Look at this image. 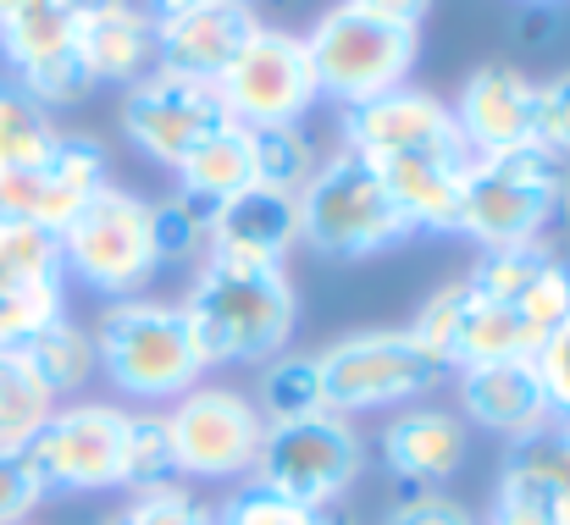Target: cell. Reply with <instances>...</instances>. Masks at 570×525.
I'll list each match as a JSON object with an SVG mask.
<instances>
[{
    "instance_id": "1",
    "label": "cell",
    "mask_w": 570,
    "mask_h": 525,
    "mask_svg": "<svg viewBox=\"0 0 570 525\" xmlns=\"http://www.w3.org/2000/svg\"><path fill=\"white\" fill-rule=\"evenodd\" d=\"M178 310H184L199 370L266 365L272 354L294 344V327H299V294L288 271L227 266V260H199Z\"/></svg>"
},
{
    "instance_id": "2",
    "label": "cell",
    "mask_w": 570,
    "mask_h": 525,
    "mask_svg": "<svg viewBox=\"0 0 570 525\" xmlns=\"http://www.w3.org/2000/svg\"><path fill=\"white\" fill-rule=\"evenodd\" d=\"M89 338H95L100 376L134 404H173L194 382H205L189 327H184V310L167 299H150V294L117 299L100 310Z\"/></svg>"
},
{
    "instance_id": "3",
    "label": "cell",
    "mask_w": 570,
    "mask_h": 525,
    "mask_svg": "<svg viewBox=\"0 0 570 525\" xmlns=\"http://www.w3.org/2000/svg\"><path fill=\"white\" fill-rule=\"evenodd\" d=\"M294 205H299V244L316 249L322 260H366L410 238V221L393 205L377 161L344 145L322 156L316 177Z\"/></svg>"
},
{
    "instance_id": "4",
    "label": "cell",
    "mask_w": 570,
    "mask_h": 525,
    "mask_svg": "<svg viewBox=\"0 0 570 525\" xmlns=\"http://www.w3.org/2000/svg\"><path fill=\"white\" fill-rule=\"evenodd\" d=\"M305 50H311L322 100H333L338 111H355L410 83V67L421 61V33L338 0L305 28Z\"/></svg>"
},
{
    "instance_id": "5",
    "label": "cell",
    "mask_w": 570,
    "mask_h": 525,
    "mask_svg": "<svg viewBox=\"0 0 570 525\" xmlns=\"http://www.w3.org/2000/svg\"><path fill=\"white\" fill-rule=\"evenodd\" d=\"M56 244H61V271L78 288L100 294L106 305L139 299L161 277L156 244H150V199L134 188H117V182H106L56 232Z\"/></svg>"
},
{
    "instance_id": "6",
    "label": "cell",
    "mask_w": 570,
    "mask_h": 525,
    "mask_svg": "<svg viewBox=\"0 0 570 525\" xmlns=\"http://www.w3.org/2000/svg\"><path fill=\"white\" fill-rule=\"evenodd\" d=\"M322 365V398L333 415H382L421 404L449 370L410 338V327L350 333L316 354Z\"/></svg>"
},
{
    "instance_id": "7",
    "label": "cell",
    "mask_w": 570,
    "mask_h": 525,
    "mask_svg": "<svg viewBox=\"0 0 570 525\" xmlns=\"http://www.w3.org/2000/svg\"><path fill=\"white\" fill-rule=\"evenodd\" d=\"M361 470H366V443L355 420L322 409L311 420L266 426L249 482L305 509H338V498L361 482Z\"/></svg>"
},
{
    "instance_id": "8",
    "label": "cell",
    "mask_w": 570,
    "mask_h": 525,
    "mask_svg": "<svg viewBox=\"0 0 570 525\" xmlns=\"http://www.w3.org/2000/svg\"><path fill=\"white\" fill-rule=\"evenodd\" d=\"M554 182H560V161L538 145L471 156L460 238H471L476 249L543 244V232L554 221Z\"/></svg>"
},
{
    "instance_id": "9",
    "label": "cell",
    "mask_w": 570,
    "mask_h": 525,
    "mask_svg": "<svg viewBox=\"0 0 570 525\" xmlns=\"http://www.w3.org/2000/svg\"><path fill=\"white\" fill-rule=\"evenodd\" d=\"M122 443L128 409L100 398H67L22 448L45 498H95L122 487Z\"/></svg>"
},
{
    "instance_id": "10",
    "label": "cell",
    "mask_w": 570,
    "mask_h": 525,
    "mask_svg": "<svg viewBox=\"0 0 570 525\" xmlns=\"http://www.w3.org/2000/svg\"><path fill=\"white\" fill-rule=\"evenodd\" d=\"M178 482H238L255 470L266 420L249 393L222 382H194L184 398L161 409Z\"/></svg>"
},
{
    "instance_id": "11",
    "label": "cell",
    "mask_w": 570,
    "mask_h": 525,
    "mask_svg": "<svg viewBox=\"0 0 570 525\" xmlns=\"http://www.w3.org/2000/svg\"><path fill=\"white\" fill-rule=\"evenodd\" d=\"M216 95L227 106V117L238 128H283V122H305V111L322 100L316 89V67L305 50V33L261 22L249 33V44L233 56V67L216 78Z\"/></svg>"
},
{
    "instance_id": "12",
    "label": "cell",
    "mask_w": 570,
    "mask_h": 525,
    "mask_svg": "<svg viewBox=\"0 0 570 525\" xmlns=\"http://www.w3.org/2000/svg\"><path fill=\"white\" fill-rule=\"evenodd\" d=\"M117 117H122L128 145L150 167H167V172H178L210 133H222L233 122L222 95H216V83H194V78L161 72V67L122 89V111Z\"/></svg>"
},
{
    "instance_id": "13",
    "label": "cell",
    "mask_w": 570,
    "mask_h": 525,
    "mask_svg": "<svg viewBox=\"0 0 570 525\" xmlns=\"http://www.w3.org/2000/svg\"><path fill=\"white\" fill-rule=\"evenodd\" d=\"M56 316H67V271L56 232L0 216V349H22Z\"/></svg>"
},
{
    "instance_id": "14",
    "label": "cell",
    "mask_w": 570,
    "mask_h": 525,
    "mask_svg": "<svg viewBox=\"0 0 570 525\" xmlns=\"http://www.w3.org/2000/svg\"><path fill=\"white\" fill-rule=\"evenodd\" d=\"M106 182H111L106 145L95 133H61L56 150L39 167L0 177V216H17V221H33L45 232H61Z\"/></svg>"
},
{
    "instance_id": "15",
    "label": "cell",
    "mask_w": 570,
    "mask_h": 525,
    "mask_svg": "<svg viewBox=\"0 0 570 525\" xmlns=\"http://www.w3.org/2000/svg\"><path fill=\"white\" fill-rule=\"evenodd\" d=\"M338 145L344 150H361L372 161L426 156V150H465L449 100H438L432 89H415V83H404L393 95H377V100H366L355 111H344L338 117Z\"/></svg>"
},
{
    "instance_id": "16",
    "label": "cell",
    "mask_w": 570,
    "mask_h": 525,
    "mask_svg": "<svg viewBox=\"0 0 570 525\" xmlns=\"http://www.w3.org/2000/svg\"><path fill=\"white\" fill-rule=\"evenodd\" d=\"M294 249H299V205L288 194H272L255 182L244 194L222 199L205 221V260L288 271Z\"/></svg>"
},
{
    "instance_id": "17",
    "label": "cell",
    "mask_w": 570,
    "mask_h": 525,
    "mask_svg": "<svg viewBox=\"0 0 570 525\" xmlns=\"http://www.w3.org/2000/svg\"><path fill=\"white\" fill-rule=\"evenodd\" d=\"M449 111H454V128L471 156L521 150V145H532L538 78H527L515 61H488L460 83V100Z\"/></svg>"
},
{
    "instance_id": "18",
    "label": "cell",
    "mask_w": 570,
    "mask_h": 525,
    "mask_svg": "<svg viewBox=\"0 0 570 525\" xmlns=\"http://www.w3.org/2000/svg\"><path fill=\"white\" fill-rule=\"evenodd\" d=\"M465 283H471L482 299L515 305L543 338L570 316V260H560L549 244L482 249Z\"/></svg>"
},
{
    "instance_id": "19",
    "label": "cell",
    "mask_w": 570,
    "mask_h": 525,
    "mask_svg": "<svg viewBox=\"0 0 570 525\" xmlns=\"http://www.w3.org/2000/svg\"><path fill=\"white\" fill-rule=\"evenodd\" d=\"M255 28L261 17L244 0H216V6L156 17V67L194 78V83H216L233 67V56L249 44Z\"/></svg>"
},
{
    "instance_id": "20",
    "label": "cell",
    "mask_w": 570,
    "mask_h": 525,
    "mask_svg": "<svg viewBox=\"0 0 570 525\" xmlns=\"http://www.w3.org/2000/svg\"><path fill=\"white\" fill-rule=\"evenodd\" d=\"M393 205L404 210L410 232H438L460 238V210H465V177L471 156L465 150H426V156H387L377 161Z\"/></svg>"
},
{
    "instance_id": "21",
    "label": "cell",
    "mask_w": 570,
    "mask_h": 525,
    "mask_svg": "<svg viewBox=\"0 0 570 525\" xmlns=\"http://www.w3.org/2000/svg\"><path fill=\"white\" fill-rule=\"evenodd\" d=\"M382 465L404 487H443L465 465V420L438 404H410L382 432Z\"/></svg>"
},
{
    "instance_id": "22",
    "label": "cell",
    "mask_w": 570,
    "mask_h": 525,
    "mask_svg": "<svg viewBox=\"0 0 570 525\" xmlns=\"http://www.w3.org/2000/svg\"><path fill=\"white\" fill-rule=\"evenodd\" d=\"M454 376H460V409H465L482 432H499V437H510V443H515V437L538 432L543 420H554L532 359L460 365Z\"/></svg>"
},
{
    "instance_id": "23",
    "label": "cell",
    "mask_w": 570,
    "mask_h": 525,
    "mask_svg": "<svg viewBox=\"0 0 570 525\" xmlns=\"http://www.w3.org/2000/svg\"><path fill=\"white\" fill-rule=\"evenodd\" d=\"M78 56L89 67L95 83H139L145 72H156V17L145 6H117L100 11L78 28Z\"/></svg>"
},
{
    "instance_id": "24",
    "label": "cell",
    "mask_w": 570,
    "mask_h": 525,
    "mask_svg": "<svg viewBox=\"0 0 570 525\" xmlns=\"http://www.w3.org/2000/svg\"><path fill=\"white\" fill-rule=\"evenodd\" d=\"M178 194L205 210V221H210V210L222 205V199H233V194H244L249 182H255V161H249V128H238V122H227L222 133H210L199 150H194L189 161L178 167Z\"/></svg>"
},
{
    "instance_id": "25",
    "label": "cell",
    "mask_w": 570,
    "mask_h": 525,
    "mask_svg": "<svg viewBox=\"0 0 570 525\" xmlns=\"http://www.w3.org/2000/svg\"><path fill=\"white\" fill-rule=\"evenodd\" d=\"M28 365L39 370V382L50 387V398L56 404H67V398H78L95 376H100V365H95V338H89V327H78L72 316H56L50 327H39L28 344Z\"/></svg>"
},
{
    "instance_id": "26",
    "label": "cell",
    "mask_w": 570,
    "mask_h": 525,
    "mask_svg": "<svg viewBox=\"0 0 570 525\" xmlns=\"http://www.w3.org/2000/svg\"><path fill=\"white\" fill-rule=\"evenodd\" d=\"M255 409L266 426H283V420H311L327 409L322 398V365L316 354L305 349H283L261 365V387H255Z\"/></svg>"
},
{
    "instance_id": "27",
    "label": "cell",
    "mask_w": 570,
    "mask_h": 525,
    "mask_svg": "<svg viewBox=\"0 0 570 525\" xmlns=\"http://www.w3.org/2000/svg\"><path fill=\"white\" fill-rule=\"evenodd\" d=\"M249 161H255V188L299 199L322 167V150L305 122H283V128H249Z\"/></svg>"
},
{
    "instance_id": "28",
    "label": "cell",
    "mask_w": 570,
    "mask_h": 525,
    "mask_svg": "<svg viewBox=\"0 0 570 525\" xmlns=\"http://www.w3.org/2000/svg\"><path fill=\"white\" fill-rule=\"evenodd\" d=\"M56 139H61L56 117L17 78H0V177L39 167L56 150Z\"/></svg>"
},
{
    "instance_id": "29",
    "label": "cell",
    "mask_w": 570,
    "mask_h": 525,
    "mask_svg": "<svg viewBox=\"0 0 570 525\" xmlns=\"http://www.w3.org/2000/svg\"><path fill=\"white\" fill-rule=\"evenodd\" d=\"M56 398L39 382V370L28 365L22 349H0V454H22L33 443V432L50 420Z\"/></svg>"
},
{
    "instance_id": "30",
    "label": "cell",
    "mask_w": 570,
    "mask_h": 525,
    "mask_svg": "<svg viewBox=\"0 0 570 525\" xmlns=\"http://www.w3.org/2000/svg\"><path fill=\"white\" fill-rule=\"evenodd\" d=\"M504 476H521L538 493L570 504V420H543L538 432L515 437L504 454Z\"/></svg>"
},
{
    "instance_id": "31",
    "label": "cell",
    "mask_w": 570,
    "mask_h": 525,
    "mask_svg": "<svg viewBox=\"0 0 570 525\" xmlns=\"http://www.w3.org/2000/svg\"><path fill=\"white\" fill-rule=\"evenodd\" d=\"M178 487L173 443L161 409H128V443H122V493H156Z\"/></svg>"
},
{
    "instance_id": "32",
    "label": "cell",
    "mask_w": 570,
    "mask_h": 525,
    "mask_svg": "<svg viewBox=\"0 0 570 525\" xmlns=\"http://www.w3.org/2000/svg\"><path fill=\"white\" fill-rule=\"evenodd\" d=\"M150 244H156V266L161 271L205 260V210L189 205L184 194L150 199Z\"/></svg>"
},
{
    "instance_id": "33",
    "label": "cell",
    "mask_w": 570,
    "mask_h": 525,
    "mask_svg": "<svg viewBox=\"0 0 570 525\" xmlns=\"http://www.w3.org/2000/svg\"><path fill=\"white\" fill-rule=\"evenodd\" d=\"M216 525H350L338 509H305V504H288L266 487H238L222 509H210Z\"/></svg>"
},
{
    "instance_id": "34",
    "label": "cell",
    "mask_w": 570,
    "mask_h": 525,
    "mask_svg": "<svg viewBox=\"0 0 570 525\" xmlns=\"http://www.w3.org/2000/svg\"><path fill=\"white\" fill-rule=\"evenodd\" d=\"M106 525H216V515L178 482V487H156V493H128V504Z\"/></svg>"
},
{
    "instance_id": "35",
    "label": "cell",
    "mask_w": 570,
    "mask_h": 525,
    "mask_svg": "<svg viewBox=\"0 0 570 525\" xmlns=\"http://www.w3.org/2000/svg\"><path fill=\"white\" fill-rule=\"evenodd\" d=\"M532 145L549 150L554 161H570V72H554L538 83V111H532Z\"/></svg>"
},
{
    "instance_id": "36",
    "label": "cell",
    "mask_w": 570,
    "mask_h": 525,
    "mask_svg": "<svg viewBox=\"0 0 570 525\" xmlns=\"http://www.w3.org/2000/svg\"><path fill=\"white\" fill-rule=\"evenodd\" d=\"M560 498L538 493L532 482L521 476H499V493H493V509H488V525H560Z\"/></svg>"
},
{
    "instance_id": "37",
    "label": "cell",
    "mask_w": 570,
    "mask_h": 525,
    "mask_svg": "<svg viewBox=\"0 0 570 525\" xmlns=\"http://www.w3.org/2000/svg\"><path fill=\"white\" fill-rule=\"evenodd\" d=\"M382 525H482L460 498H449L443 487H404V498L387 509Z\"/></svg>"
},
{
    "instance_id": "38",
    "label": "cell",
    "mask_w": 570,
    "mask_h": 525,
    "mask_svg": "<svg viewBox=\"0 0 570 525\" xmlns=\"http://www.w3.org/2000/svg\"><path fill=\"white\" fill-rule=\"evenodd\" d=\"M538 382H543V398H549V415L554 420H570V316L543 338L538 349Z\"/></svg>"
},
{
    "instance_id": "39",
    "label": "cell",
    "mask_w": 570,
    "mask_h": 525,
    "mask_svg": "<svg viewBox=\"0 0 570 525\" xmlns=\"http://www.w3.org/2000/svg\"><path fill=\"white\" fill-rule=\"evenodd\" d=\"M45 504L33 470L22 454H0V525H28V515Z\"/></svg>"
},
{
    "instance_id": "40",
    "label": "cell",
    "mask_w": 570,
    "mask_h": 525,
    "mask_svg": "<svg viewBox=\"0 0 570 525\" xmlns=\"http://www.w3.org/2000/svg\"><path fill=\"white\" fill-rule=\"evenodd\" d=\"M350 6L372 11V17H382V22L415 28V33H421V22H426V11H432V0H350Z\"/></svg>"
},
{
    "instance_id": "41",
    "label": "cell",
    "mask_w": 570,
    "mask_h": 525,
    "mask_svg": "<svg viewBox=\"0 0 570 525\" xmlns=\"http://www.w3.org/2000/svg\"><path fill=\"white\" fill-rule=\"evenodd\" d=\"M194 6H216V0H145L150 17H173V11H194ZM244 6H255V0H244Z\"/></svg>"
},
{
    "instance_id": "42",
    "label": "cell",
    "mask_w": 570,
    "mask_h": 525,
    "mask_svg": "<svg viewBox=\"0 0 570 525\" xmlns=\"http://www.w3.org/2000/svg\"><path fill=\"white\" fill-rule=\"evenodd\" d=\"M554 216L570 227V161H560V182H554Z\"/></svg>"
},
{
    "instance_id": "43",
    "label": "cell",
    "mask_w": 570,
    "mask_h": 525,
    "mask_svg": "<svg viewBox=\"0 0 570 525\" xmlns=\"http://www.w3.org/2000/svg\"><path fill=\"white\" fill-rule=\"evenodd\" d=\"M39 6H50V0H0V22H11V17H28V11H39Z\"/></svg>"
},
{
    "instance_id": "44",
    "label": "cell",
    "mask_w": 570,
    "mask_h": 525,
    "mask_svg": "<svg viewBox=\"0 0 570 525\" xmlns=\"http://www.w3.org/2000/svg\"><path fill=\"white\" fill-rule=\"evenodd\" d=\"M527 6H560V0H527Z\"/></svg>"
}]
</instances>
